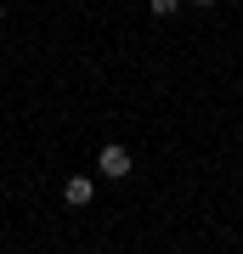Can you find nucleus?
Wrapping results in <instances>:
<instances>
[{
	"mask_svg": "<svg viewBox=\"0 0 243 254\" xmlns=\"http://www.w3.org/2000/svg\"><path fill=\"white\" fill-rule=\"evenodd\" d=\"M147 6H153V17H170V11L181 6V0H147Z\"/></svg>",
	"mask_w": 243,
	"mask_h": 254,
	"instance_id": "7ed1b4c3",
	"label": "nucleus"
},
{
	"mask_svg": "<svg viewBox=\"0 0 243 254\" xmlns=\"http://www.w3.org/2000/svg\"><path fill=\"white\" fill-rule=\"evenodd\" d=\"M130 170H136L130 147H102V158H96V175H108V181H125Z\"/></svg>",
	"mask_w": 243,
	"mask_h": 254,
	"instance_id": "f257e3e1",
	"label": "nucleus"
},
{
	"mask_svg": "<svg viewBox=\"0 0 243 254\" xmlns=\"http://www.w3.org/2000/svg\"><path fill=\"white\" fill-rule=\"evenodd\" d=\"M192 6H215V0H192Z\"/></svg>",
	"mask_w": 243,
	"mask_h": 254,
	"instance_id": "20e7f679",
	"label": "nucleus"
},
{
	"mask_svg": "<svg viewBox=\"0 0 243 254\" xmlns=\"http://www.w3.org/2000/svg\"><path fill=\"white\" fill-rule=\"evenodd\" d=\"M0 17H6V6H0Z\"/></svg>",
	"mask_w": 243,
	"mask_h": 254,
	"instance_id": "39448f33",
	"label": "nucleus"
},
{
	"mask_svg": "<svg viewBox=\"0 0 243 254\" xmlns=\"http://www.w3.org/2000/svg\"><path fill=\"white\" fill-rule=\"evenodd\" d=\"M90 192H96V181H90V175H68V187H63V203L85 209V203H90Z\"/></svg>",
	"mask_w": 243,
	"mask_h": 254,
	"instance_id": "f03ea898",
	"label": "nucleus"
}]
</instances>
